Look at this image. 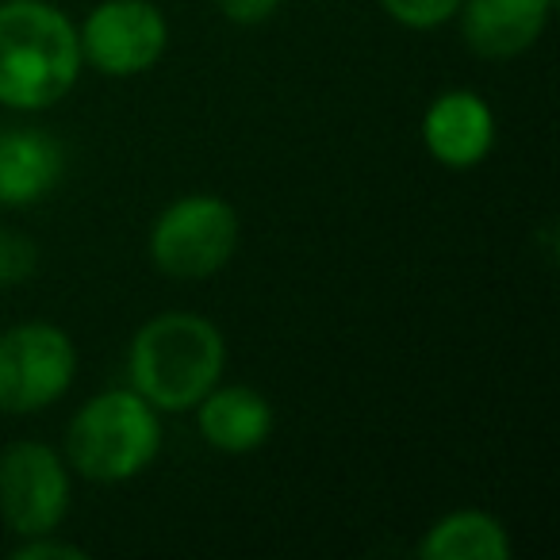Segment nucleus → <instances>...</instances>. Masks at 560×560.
I'll return each mask as SVG.
<instances>
[{
  "mask_svg": "<svg viewBox=\"0 0 560 560\" xmlns=\"http://www.w3.org/2000/svg\"><path fill=\"white\" fill-rule=\"evenodd\" d=\"M422 147L445 170H476L495 147V112L483 96L450 89L422 116Z\"/></svg>",
  "mask_w": 560,
  "mask_h": 560,
  "instance_id": "nucleus-8",
  "label": "nucleus"
},
{
  "mask_svg": "<svg viewBox=\"0 0 560 560\" xmlns=\"http://www.w3.org/2000/svg\"><path fill=\"white\" fill-rule=\"evenodd\" d=\"M66 173L62 142L39 127L0 131V203L27 208L55 192Z\"/></svg>",
  "mask_w": 560,
  "mask_h": 560,
  "instance_id": "nucleus-9",
  "label": "nucleus"
},
{
  "mask_svg": "<svg viewBox=\"0 0 560 560\" xmlns=\"http://www.w3.org/2000/svg\"><path fill=\"white\" fill-rule=\"evenodd\" d=\"M78 373V350L55 323H20L0 335V411L32 415L62 399Z\"/></svg>",
  "mask_w": 560,
  "mask_h": 560,
  "instance_id": "nucleus-5",
  "label": "nucleus"
},
{
  "mask_svg": "<svg viewBox=\"0 0 560 560\" xmlns=\"http://www.w3.org/2000/svg\"><path fill=\"white\" fill-rule=\"evenodd\" d=\"M552 0H465L460 32L483 58H514L541 39Z\"/></svg>",
  "mask_w": 560,
  "mask_h": 560,
  "instance_id": "nucleus-10",
  "label": "nucleus"
},
{
  "mask_svg": "<svg viewBox=\"0 0 560 560\" xmlns=\"http://www.w3.org/2000/svg\"><path fill=\"white\" fill-rule=\"evenodd\" d=\"M219 12H223L231 24L238 27H254V24H265V20L277 12L280 0H215Z\"/></svg>",
  "mask_w": 560,
  "mask_h": 560,
  "instance_id": "nucleus-16",
  "label": "nucleus"
},
{
  "mask_svg": "<svg viewBox=\"0 0 560 560\" xmlns=\"http://www.w3.org/2000/svg\"><path fill=\"white\" fill-rule=\"evenodd\" d=\"M196 422L211 450L223 453H249L261 450L272 434V407L261 392L246 384H223L211 388L196 404Z\"/></svg>",
  "mask_w": 560,
  "mask_h": 560,
  "instance_id": "nucleus-11",
  "label": "nucleus"
},
{
  "mask_svg": "<svg viewBox=\"0 0 560 560\" xmlns=\"http://www.w3.org/2000/svg\"><path fill=\"white\" fill-rule=\"evenodd\" d=\"M78 27L47 0L0 4V104L39 112L58 104L81 78Z\"/></svg>",
  "mask_w": 560,
  "mask_h": 560,
  "instance_id": "nucleus-1",
  "label": "nucleus"
},
{
  "mask_svg": "<svg viewBox=\"0 0 560 560\" xmlns=\"http://www.w3.org/2000/svg\"><path fill=\"white\" fill-rule=\"evenodd\" d=\"M39 269V246L20 231H0V284H20Z\"/></svg>",
  "mask_w": 560,
  "mask_h": 560,
  "instance_id": "nucleus-14",
  "label": "nucleus"
},
{
  "mask_svg": "<svg viewBox=\"0 0 560 560\" xmlns=\"http://www.w3.org/2000/svg\"><path fill=\"white\" fill-rule=\"evenodd\" d=\"M223 365V330L192 312L158 315L131 342V388L154 411L196 407L219 384Z\"/></svg>",
  "mask_w": 560,
  "mask_h": 560,
  "instance_id": "nucleus-2",
  "label": "nucleus"
},
{
  "mask_svg": "<svg viewBox=\"0 0 560 560\" xmlns=\"http://www.w3.org/2000/svg\"><path fill=\"white\" fill-rule=\"evenodd\" d=\"M514 545L503 522L483 511H453L427 529L419 545L422 560H511Z\"/></svg>",
  "mask_w": 560,
  "mask_h": 560,
  "instance_id": "nucleus-12",
  "label": "nucleus"
},
{
  "mask_svg": "<svg viewBox=\"0 0 560 560\" xmlns=\"http://www.w3.org/2000/svg\"><path fill=\"white\" fill-rule=\"evenodd\" d=\"M81 58L108 78H135L147 73L170 43V24L150 0H108L89 12L78 32Z\"/></svg>",
  "mask_w": 560,
  "mask_h": 560,
  "instance_id": "nucleus-7",
  "label": "nucleus"
},
{
  "mask_svg": "<svg viewBox=\"0 0 560 560\" xmlns=\"http://www.w3.org/2000/svg\"><path fill=\"white\" fill-rule=\"evenodd\" d=\"M158 450H162V422L135 388L93 396L66 430L70 465L101 483H124L139 476L158 457Z\"/></svg>",
  "mask_w": 560,
  "mask_h": 560,
  "instance_id": "nucleus-3",
  "label": "nucleus"
},
{
  "mask_svg": "<svg viewBox=\"0 0 560 560\" xmlns=\"http://www.w3.org/2000/svg\"><path fill=\"white\" fill-rule=\"evenodd\" d=\"M381 4L396 24L411 27V32H430L457 16L465 0H381Z\"/></svg>",
  "mask_w": 560,
  "mask_h": 560,
  "instance_id": "nucleus-13",
  "label": "nucleus"
},
{
  "mask_svg": "<svg viewBox=\"0 0 560 560\" xmlns=\"http://www.w3.org/2000/svg\"><path fill=\"white\" fill-rule=\"evenodd\" d=\"M238 246V215L226 200L208 192L173 200L150 226V257L162 272L180 280L211 277Z\"/></svg>",
  "mask_w": 560,
  "mask_h": 560,
  "instance_id": "nucleus-4",
  "label": "nucleus"
},
{
  "mask_svg": "<svg viewBox=\"0 0 560 560\" xmlns=\"http://www.w3.org/2000/svg\"><path fill=\"white\" fill-rule=\"evenodd\" d=\"M16 560H85L89 552L81 545H70V541H50V534H39V537H27V545H20L12 552Z\"/></svg>",
  "mask_w": 560,
  "mask_h": 560,
  "instance_id": "nucleus-15",
  "label": "nucleus"
},
{
  "mask_svg": "<svg viewBox=\"0 0 560 560\" xmlns=\"http://www.w3.org/2000/svg\"><path fill=\"white\" fill-rule=\"evenodd\" d=\"M70 511L66 460L43 442H16L0 453V514L12 534H55Z\"/></svg>",
  "mask_w": 560,
  "mask_h": 560,
  "instance_id": "nucleus-6",
  "label": "nucleus"
}]
</instances>
